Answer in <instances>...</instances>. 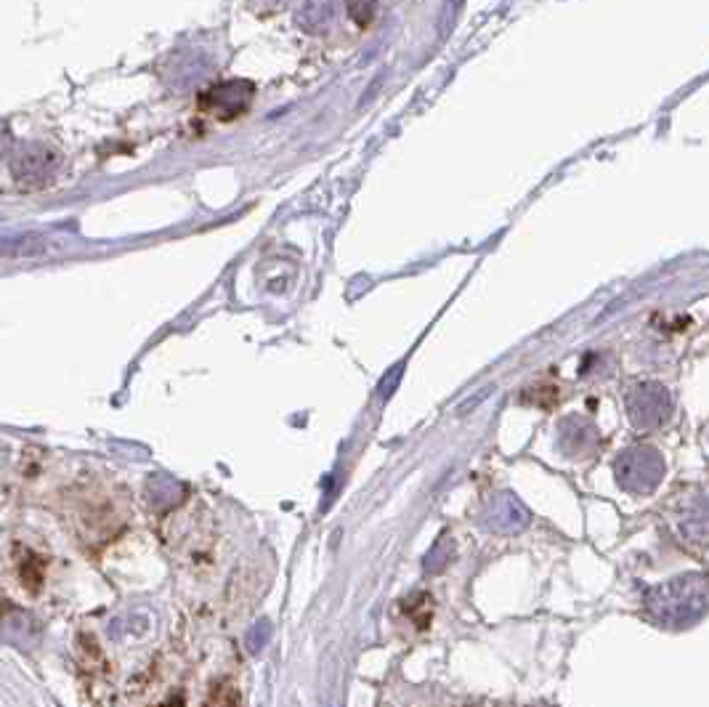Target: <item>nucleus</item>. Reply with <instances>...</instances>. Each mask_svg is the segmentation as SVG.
I'll use <instances>...</instances> for the list:
<instances>
[{"label":"nucleus","mask_w":709,"mask_h":707,"mask_svg":"<svg viewBox=\"0 0 709 707\" xmlns=\"http://www.w3.org/2000/svg\"><path fill=\"white\" fill-rule=\"evenodd\" d=\"M709 609V585L704 577L686 575L678 577L675 583L662 585L648 596V612L656 622L683 628L699 620Z\"/></svg>","instance_id":"obj_1"},{"label":"nucleus","mask_w":709,"mask_h":707,"mask_svg":"<svg viewBox=\"0 0 709 707\" xmlns=\"http://www.w3.org/2000/svg\"><path fill=\"white\" fill-rule=\"evenodd\" d=\"M62 165V157L59 152L51 147H43V144H27V147H19L11 157V171L19 181H27V184H38V181L51 179Z\"/></svg>","instance_id":"obj_2"},{"label":"nucleus","mask_w":709,"mask_h":707,"mask_svg":"<svg viewBox=\"0 0 709 707\" xmlns=\"http://www.w3.org/2000/svg\"><path fill=\"white\" fill-rule=\"evenodd\" d=\"M269 636H271L269 622H255V628H250V633H247V652L253 654L261 652L263 646L269 644Z\"/></svg>","instance_id":"obj_7"},{"label":"nucleus","mask_w":709,"mask_h":707,"mask_svg":"<svg viewBox=\"0 0 709 707\" xmlns=\"http://www.w3.org/2000/svg\"><path fill=\"white\" fill-rule=\"evenodd\" d=\"M253 96V88L247 83H224L210 91V109H229V112H239L245 109V104Z\"/></svg>","instance_id":"obj_4"},{"label":"nucleus","mask_w":709,"mask_h":707,"mask_svg":"<svg viewBox=\"0 0 709 707\" xmlns=\"http://www.w3.org/2000/svg\"><path fill=\"white\" fill-rule=\"evenodd\" d=\"M8 149H11V131H8V125L0 120V155H6Z\"/></svg>","instance_id":"obj_8"},{"label":"nucleus","mask_w":709,"mask_h":707,"mask_svg":"<svg viewBox=\"0 0 709 707\" xmlns=\"http://www.w3.org/2000/svg\"><path fill=\"white\" fill-rule=\"evenodd\" d=\"M56 242L48 234L40 232H14L0 237V258L16 261V258H46L54 256Z\"/></svg>","instance_id":"obj_3"},{"label":"nucleus","mask_w":709,"mask_h":707,"mask_svg":"<svg viewBox=\"0 0 709 707\" xmlns=\"http://www.w3.org/2000/svg\"><path fill=\"white\" fill-rule=\"evenodd\" d=\"M205 707H239V692L232 681H218Z\"/></svg>","instance_id":"obj_5"},{"label":"nucleus","mask_w":709,"mask_h":707,"mask_svg":"<svg viewBox=\"0 0 709 707\" xmlns=\"http://www.w3.org/2000/svg\"><path fill=\"white\" fill-rule=\"evenodd\" d=\"M19 572H22L24 585L30 591H38V585L43 583V564L38 561V556H30L24 551V559H19Z\"/></svg>","instance_id":"obj_6"}]
</instances>
